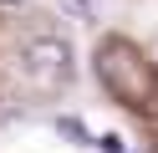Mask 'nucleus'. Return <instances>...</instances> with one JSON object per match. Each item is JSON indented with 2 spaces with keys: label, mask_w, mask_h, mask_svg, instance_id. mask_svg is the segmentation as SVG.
I'll use <instances>...</instances> for the list:
<instances>
[{
  "label": "nucleus",
  "mask_w": 158,
  "mask_h": 153,
  "mask_svg": "<svg viewBox=\"0 0 158 153\" xmlns=\"http://www.w3.org/2000/svg\"><path fill=\"white\" fill-rule=\"evenodd\" d=\"M61 10H72V15H92L97 0H61Z\"/></svg>",
  "instance_id": "obj_4"
},
{
  "label": "nucleus",
  "mask_w": 158,
  "mask_h": 153,
  "mask_svg": "<svg viewBox=\"0 0 158 153\" xmlns=\"http://www.w3.org/2000/svg\"><path fill=\"white\" fill-rule=\"evenodd\" d=\"M26 71H31L41 87L66 82V71H72V46H66V41H56V36L31 41V46H26Z\"/></svg>",
  "instance_id": "obj_2"
},
{
  "label": "nucleus",
  "mask_w": 158,
  "mask_h": 153,
  "mask_svg": "<svg viewBox=\"0 0 158 153\" xmlns=\"http://www.w3.org/2000/svg\"><path fill=\"white\" fill-rule=\"evenodd\" d=\"M102 148H107V153H123V138H117V133H107V138H102Z\"/></svg>",
  "instance_id": "obj_5"
},
{
  "label": "nucleus",
  "mask_w": 158,
  "mask_h": 153,
  "mask_svg": "<svg viewBox=\"0 0 158 153\" xmlns=\"http://www.w3.org/2000/svg\"><path fill=\"white\" fill-rule=\"evenodd\" d=\"M56 133H61V138H72V143H82V148L92 143V133H87L77 117H56Z\"/></svg>",
  "instance_id": "obj_3"
},
{
  "label": "nucleus",
  "mask_w": 158,
  "mask_h": 153,
  "mask_svg": "<svg viewBox=\"0 0 158 153\" xmlns=\"http://www.w3.org/2000/svg\"><path fill=\"white\" fill-rule=\"evenodd\" d=\"M97 77L107 82V92L117 102H127L138 112H158V77L143 66V56L127 41H107L97 51Z\"/></svg>",
  "instance_id": "obj_1"
}]
</instances>
